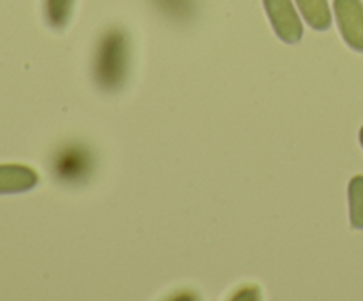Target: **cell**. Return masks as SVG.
I'll return each mask as SVG.
<instances>
[{"label":"cell","mask_w":363,"mask_h":301,"mask_svg":"<svg viewBox=\"0 0 363 301\" xmlns=\"http://www.w3.org/2000/svg\"><path fill=\"white\" fill-rule=\"evenodd\" d=\"M275 34L284 42H300L303 38V25L294 9L293 0H262Z\"/></svg>","instance_id":"1"},{"label":"cell","mask_w":363,"mask_h":301,"mask_svg":"<svg viewBox=\"0 0 363 301\" xmlns=\"http://www.w3.org/2000/svg\"><path fill=\"white\" fill-rule=\"evenodd\" d=\"M337 25L342 39L354 52L363 53V2L362 0H333Z\"/></svg>","instance_id":"2"},{"label":"cell","mask_w":363,"mask_h":301,"mask_svg":"<svg viewBox=\"0 0 363 301\" xmlns=\"http://www.w3.org/2000/svg\"><path fill=\"white\" fill-rule=\"evenodd\" d=\"M39 176L27 165H0V195L23 193L38 184Z\"/></svg>","instance_id":"3"},{"label":"cell","mask_w":363,"mask_h":301,"mask_svg":"<svg viewBox=\"0 0 363 301\" xmlns=\"http://www.w3.org/2000/svg\"><path fill=\"white\" fill-rule=\"evenodd\" d=\"M298 9L314 30H328L332 25V11L328 0H296Z\"/></svg>","instance_id":"4"},{"label":"cell","mask_w":363,"mask_h":301,"mask_svg":"<svg viewBox=\"0 0 363 301\" xmlns=\"http://www.w3.org/2000/svg\"><path fill=\"white\" fill-rule=\"evenodd\" d=\"M351 227L363 230V176H354L347 186Z\"/></svg>","instance_id":"5"},{"label":"cell","mask_w":363,"mask_h":301,"mask_svg":"<svg viewBox=\"0 0 363 301\" xmlns=\"http://www.w3.org/2000/svg\"><path fill=\"white\" fill-rule=\"evenodd\" d=\"M74 0H46V20L53 28H64L69 21Z\"/></svg>","instance_id":"6"},{"label":"cell","mask_w":363,"mask_h":301,"mask_svg":"<svg viewBox=\"0 0 363 301\" xmlns=\"http://www.w3.org/2000/svg\"><path fill=\"white\" fill-rule=\"evenodd\" d=\"M360 144H362V147H363V126H362V130H360Z\"/></svg>","instance_id":"7"}]
</instances>
